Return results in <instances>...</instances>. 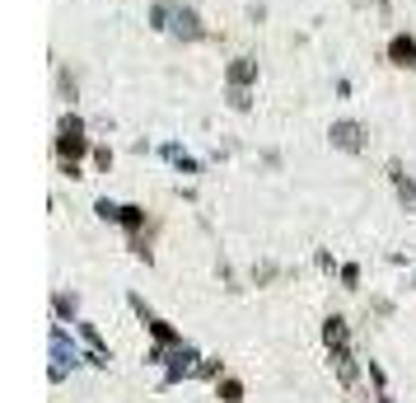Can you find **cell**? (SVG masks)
Segmentation results:
<instances>
[{"mask_svg":"<svg viewBox=\"0 0 416 403\" xmlns=\"http://www.w3.org/2000/svg\"><path fill=\"white\" fill-rule=\"evenodd\" d=\"M79 155H84V122H79L75 113H66L61 117V136H56V160L75 164Z\"/></svg>","mask_w":416,"mask_h":403,"instance_id":"cell-2","label":"cell"},{"mask_svg":"<svg viewBox=\"0 0 416 403\" xmlns=\"http://www.w3.org/2000/svg\"><path fill=\"white\" fill-rule=\"evenodd\" d=\"M56 314H61V319L75 314V296H56Z\"/></svg>","mask_w":416,"mask_h":403,"instance_id":"cell-14","label":"cell"},{"mask_svg":"<svg viewBox=\"0 0 416 403\" xmlns=\"http://www.w3.org/2000/svg\"><path fill=\"white\" fill-rule=\"evenodd\" d=\"M215 389H220V403H243V384L238 380H220Z\"/></svg>","mask_w":416,"mask_h":403,"instance_id":"cell-10","label":"cell"},{"mask_svg":"<svg viewBox=\"0 0 416 403\" xmlns=\"http://www.w3.org/2000/svg\"><path fill=\"white\" fill-rule=\"evenodd\" d=\"M164 155H169V160H173V164H182V169H197V164L187 160V155H182L178 146H164Z\"/></svg>","mask_w":416,"mask_h":403,"instance_id":"cell-12","label":"cell"},{"mask_svg":"<svg viewBox=\"0 0 416 403\" xmlns=\"http://www.w3.org/2000/svg\"><path fill=\"white\" fill-rule=\"evenodd\" d=\"M389 61L397 71H416V38L412 33H393L389 38Z\"/></svg>","mask_w":416,"mask_h":403,"instance_id":"cell-4","label":"cell"},{"mask_svg":"<svg viewBox=\"0 0 416 403\" xmlns=\"http://www.w3.org/2000/svg\"><path fill=\"white\" fill-rule=\"evenodd\" d=\"M52 356H56L52 380H61V376H66V361H71V366L79 361V356H75V347H66V328H52Z\"/></svg>","mask_w":416,"mask_h":403,"instance_id":"cell-7","label":"cell"},{"mask_svg":"<svg viewBox=\"0 0 416 403\" xmlns=\"http://www.w3.org/2000/svg\"><path fill=\"white\" fill-rule=\"evenodd\" d=\"M94 164H99V169H112V150L99 146V150H94Z\"/></svg>","mask_w":416,"mask_h":403,"instance_id":"cell-15","label":"cell"},{"mask_svg":"<svg viewBox=\"0 0 416 403\" xmlns=\"http://www.w3.org/2000/svg\"><path fill=\"white\" fill-rule=\"evenodd\" d=\"M389 174H393V188H397V197L407 202V211H416V183H412V174H407L402 164H389Z\"/></svg>","mask_w":416,"mask_h":403,"instance_id":"cell-8","label":"cell"},{"mask_svg":"<svg viewBox=\"0 0 416 403\" xmlns=\"http://www.w3.org/2000/svg\"><path fill=\"white\" fill-rule=\"evenodd\" d=\"M94 211L103 216V220H122V207H117V202H108V197L99 202V207H94Z\"/></svg>","mask_w":416,"mask_h":403,"instance_id":"cell-11","label":"cell"},{"mask_svg":"<svg viewBox=\"0 0 416 403\" xmlns=\"http://www.w3.org/2000/svg\"><path fill=\"white\" fill-rule=\"evenodd\" d=\"M173 33H178V38H187V43H201V38H206V28H201V19H197V10H192V5H173Z\"/></svg>","mask_w":416,"mask_h":403,"instance_id":"cell-3","label":"cell"},{"mask_svg":"<svg viewBox=\"0 0 416 403\" xmlns=\"http://www.w3.org/2000/svg\"><path fill=\"white\" fill-rule=\"evenodd\" d=\"M248 104H253V99H248V89H230V108H238V113H243Z\"/></svg>","mask_w":416,"mask_h":403,"instance_id":"cell-13","label":"cell"},{"mask_svg":"<svg viewBox=\"0 0 416 403\" xmlns=\"http://www.w3.org/2000/svg\"><path fill=\"white\" fill-rule=\"evenodd\" d=\"M192 361H197V352H192V347H187V343H182V347L173 352V366H169V380L187 376V371H192Z\"/></svg>","mask_w":416,"mask_h":403,"instance_id":"cell-9","label":"cell"},{"mask_svg":"<svg viewBox=\"0 0 416 403\" xmlns=\"http://www.w3.org/2000/svg\"><path fill=\"white\" fill-rule=\"evenodd\" d=\"M332 146H337V150H351V155H356V150H365V127L360 122H332Z\"/></svg>","mask_w":416,"mask_h":403,"instance_id":"cell-5","label":"cell"},{"mask_svg":"<svg viewBox=\"0 0 416 403\" xmlns=\"http://www.w3.org/2000/svg\"><path fill=\"white\" fill-rule=\"evenodd\" d=\"M225 80H230V89H248V84L258 80V61L253 56H234L230 71H225Z\"/></svg>","mask_w":416,"mask_h":403,"instance_id":"cell-6","label":"cell"},{"mask_svg":"<svg viewBox=\"0 0 416 403\" xmlns=\"http://www.w3.org/2000/svg\"><path fill=\"white\" fill-rule=\"evenodd\" d=\"M323 343H328V352H332V366H337V380L351 389L356 384V356H351V328H346V319H332L323 323Z\"/></svg>","mask_w":416,"mask_h":403,"instance_id":"cell-1","label":"cell"}]
</instances>
